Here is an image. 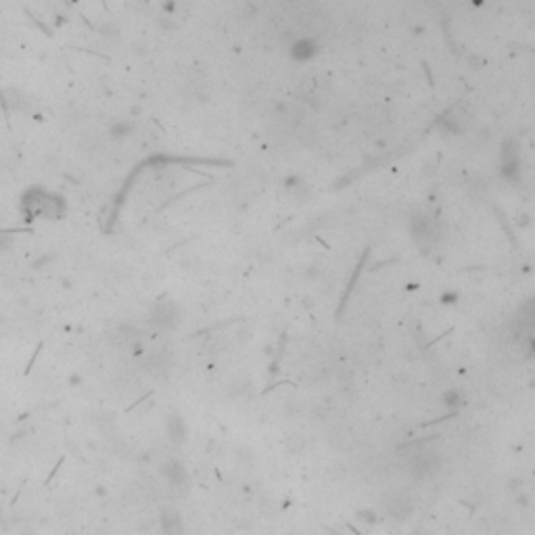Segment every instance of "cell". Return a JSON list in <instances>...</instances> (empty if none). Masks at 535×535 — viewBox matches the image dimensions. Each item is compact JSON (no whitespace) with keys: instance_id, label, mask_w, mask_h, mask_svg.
Instances as JSON below:
<instances>
[{"instance_id":"obj_1","label":"cell","mask_w":535,"mask_h":535,"mask_svg":"<svg viewBox=\"0 0 535 535\" xmlns=\"http://www.w3.org/2000/svg\"><path fill=\"white\" fill-rule=\"evenodd\" d=\"M149 322L153 326H157V329H161V331L174 329V326L178 324V307L171 301H159L151 309Z\"/></svg>"},{"instance_id":"obj_4","label":"cell","mask_w":535,"mask_h":535,"mask_svg":"<svg viewBox=\"0 0 535 535\" xmlns=\"http://www.w3.org/2000/svg\"><path fill=\"white\" fill-rule=\"evenodd\" d=\"M165 433H167V439L174 443V445H182L186 441V422L180 414H169L167 420H165Z\"/></svg>"},{"instance_id":"obj_5","label":"cell","mask_w":535,"mask_h":535,"mask_svg":"<svg viewBox=\"0 0 535 535\" xmlns=\"http://www.w3.org/2000/svg\"><path fill=\"white\" fill-rule=\"evenodd\" d=\"M441 402H443V406L456 410V408L462 406V395H460L458 389H447V391H443V395H441Z\"/></svg>"},{"instance_id":"obj_2","label":"cell","mask_w":535,"mask_h":535,"mask_svg":"<svg viewBox=\"0 0 535 535\" xmlns=\"http://www.w3.org/2000/svg\"><path fill=\"white\" fill-rule=\"evenodd\" d=\"M161 475L167 479L169 485L176 487V489H182L188 485V473L184 469V464L176 458H169L161 464Z\"/></svg>"},{"instance_id":"obj_3","label":"cell","mask_w":535,"mask_h":535,"mask_svg":"<svg viewBox=\"0 0 535 535\" xmlns=\"http://www.w3.org/2000/svg\"><path fill=\"white\" fill-rule=\"evenodd\" d=\"M159 527H161V533L163 535H184V519L180 510L176 508H163L161 514H159Z\"/></svg>"}]
</instances>
